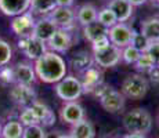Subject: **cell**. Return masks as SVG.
<instances>
[{
	"instance_id": "obj_1",
	"label": "cell",
	"mask_w": 159,
	"mask_h": 138,
	"mask_svg": "<svg viewBox=\"0 0 159 138\" xmlns=\"http://www.w3.org/2000/svg\"><path fill=\"white\" fill-rule=\"evenodd\" d=\"M36 76L46 84H56L66 76V62L58 53L47 50L33 64Z\"/></svg>"
},
{
	"instance_id": "obj_2",
	"label": "cell",
	"mask_w": 159,
	"mask_h": 138,
	"mask_svg": "<svg viewBox=\"0 0 159 138\" xmlns=\"http://www.w3.org/2000/svg\"><path fill=\"white\" fill-rule=\"evenodd\" d=\"M122 122H123V127L127 133L147 136L152 128V116L144 108H136L126 112Z\"/></svg>"
},
{
	"instance_id": "obj_3",
	"label": "cell",
	"mask_w": 159,
	"mask_h": 138,
	"mask_svg": "<svg viewBox=\"0 0 159 138\" xmlns=\"http://www.w3.org/2000/svg\"><path fill=\"white\" fill-rule=\"evenodd\" d=\"M149 90L148 80L141 75V73H131L127 75L122 80L120 84V93L125 97L131 98V100H141L147 96Z\"/></svg>"
},
{
	"instance_id": "obj_4",
	"label": "cell",
	"mask_w": 159,
	"mask_h": 138,
	"mask_svg": "<svg viewBox=\"0 0 159 138\" xmlns=\"http://www.w3.org/2000/svg\"><path fill=\"white\" fill-rule=\"evenodd\" d=\"M54 91H56L57 97L62 100L64 102H71V101H76L82 97L83 87H82V82L79 78L73 75H66L65 78L56 83Z\"/></svg>"
},
{
	"instance_id": "obj_5",
	"label": "cell",
	"mask_w": 159,
	"mask_h": 138,
	"mask_svg": "<svg viewBox=\"0 0 159 138\" xmlns=\"http://www.w3.org/2000/svg\"><path fill=\"white\" fill-rule=\"evenodd\" d=\"M97 97H98L101 106L109 113H118L125 108V102H126L125 98L126 97L111 86L104 84V87L98 91Z\"/></svg>"
},
{
	"instance_id": "obj_6",
	"label": "cell",
	"mask_w": 159,
	"mask_h": 138,
	"mask_svg": "<svg viewBox=\"0 0 159 138\" xmlns=\"http://www.w3.org/2000/svg\"><path fill=\"white\" fill-rule=\"evenodd\" d=\"M93 60L94 64L100 68L109 69L116 66L122 61V48L116 47L111 43L107 47L101 48V50L93 51Z\"/></svg>"
},
{
	"instance_id": "obj_7",
	"label": "cell",
	"mask_w": 159,
	"mask_h": 138,
	"mask_svg": "<svg viewBox=\"0 0 159 138\" xmlns=\"http://www.w3.org/2000/svg\"><path fill=\"white\" fill-rule=\"evenodd\" d=\"M82 87H83V93L86 94H93L97 97L98 91L104 87V80H102V73L97 66H90L84 72H82Z\"/></svg>"
},
{
	"instance_id": "obj_8",
	"label": "cell",
	"mask_w": 159,
	"mask_h": 138,
	"mask_svg": "<svg viewBox=\"0 0 159 138\" xmlns=\"http://www.w3.org/2000/svg\"><path fill=\"white\" fill-rule=\"evenodd\" d=\"M18 48L26 55L29 61L35 62L47 51V44L43 40H39V39L30 36V38H20Z\"/></svg>"
},
{
	"instance_id": "obj_9",
	"label": "cell",
	"mask_w": 159,
	"mask_h": 138,
	"mask_svg": "<svg viewBox=\"0 0 159 138\" xmlns=\"http://www.w3.org/2000/svg\"><path fill=\"white\" fill-rule=\"evenodd\" d=\"M36 20L35 15L30 11L13 17L10 24V28L13 30V33L18 36V38H30L33 35V28H35Z\"/></svg>"
},
{
	"instance_id": "obj_10",
	"label": "cell",
	"mask_w": 159,
	"mask_h": 138,
	"mask_svg": "<svg viewBox=\"0 0 159 138\" xmlns=\"http://www.w3.org/2000/svg\"><path fill=\"white\" fill-rule=\"evenodd\" d=\"M133 33L134 30L126 22H118L108 29V38H109V42L114 46L119 48H123L131 43Z\"/></svg>"
},
{
	"instance_id": "obj_11",
	"label": "cell",
	"mask_w": 159,
	"mask_h": 138,
	"mask_svg": "<svg viewBox=\"0 0 159 138\" xmlns=\"http://www.w3.org/2000/svg\"><path fill=\"white\" fill-rule=\"evenodd\" d=\"M8 94H10V98L13 100V102L22 106V108H28L38 100L36 98V91L33 90L32 86L18 84V83H14Z\"/></svg>"
},
{
	"instance_id": "obj_12",
	"label": "cell",
	"mask_w": 159,
	"mask_h": 138,
	"mask_svg": "<svg viewBox=\"0 0 159 138\" xmlns=\"http://www.w3.org/2000/svg\"><path fill=\"white\" fill-rule=\"evenodd\" d=\"M47 47L50 48V51L54 53H66L73 44V38L72 33H69L68 29H62V28H58L53 36L50 38V40L47 43Z\"/></svg>"
},
{
	"instance_id": "obj_13",
	"label": "cell",
	"mask_w": 159,
	"mask_h": 138,
	"mask_svg": "<svg viewBox=\"0 0 159 138\" xmlns=\"http://www.w3.org/2000/svg\"><path fill=\"white\" fill-rule=\"evenodd\" d=\"M14 72V82L18 84H25V86H33L38 79L32 64L29 62H17L13 66Z\"/></svg>"
},
{
	"instance_id": "obj_14",
	"label": "cell",
	"mask_w": 159,
	"mask_h": 138,
	"mask_svg": "<svg viewBox=\"0 0 159 138\" xmlns=\"http://www.w3.org/2000/svg\"><path fill=\"white\" fill-rule=\"evenodd\" d=\"M60 118L64 123L66 124H75L84 119V109L78 101H71V102H65L61 106L60 110Z\"/></svg>"
},
{
	"instance_id": "obj_15",
	"label": "cell",
	"mask_w": 159,
	"mask_h": 138,
	"mask_svg": "<svg viewBox=\"0 0 159 138\" xmlns=\"http://www.w3.org/2000/svg\"><path fill=\"white\" fill-rule=\"evenodd\" d=\"M48 17H50V20L53 21L58 28L68 29V30L73 26L75 20H76V15L71 7H60V6H57V7L48 14Z\"/></svg>"
},
{
	"instance_id": "obj_16",
	"label": "cell",
	"mask_w": 159,
	"mask_h": 138,
	"mask_svg": "<svg viewBox=\"0 0 159 138\" xmlns=\"http://www.w3.org/2000/svg\"><path fill=\"white\" fill-rule=\"evenodd\" d=\"M57 29H58V26L50 20V17H48V15H44V17L36 20L32 36L36 39H39V40H43L44 43H47L50 40L51 36L56 33Z\"/></svg>"
},
{
	"instance_id": "obj_17",
	"label": "cell",
	"mask_w": 159,
	"mask_h": 138,
	"mask_svg": "<svg viewBox=\"0 0 159 138\" xmlns=\"http://www.w3.org/2000/svg\"><path fill=\"white\" fill-rule=\"evenodd\" d=\"M30 8V0H0V11L7 17H17Z\"/></svg>"
},
{
	"instance_id": "obj_18",
	"label": "cell",
	"mask_w": 159,
	"mask_h": 138,
	"mask_svg": "<svg viewBox=\"0 0 159 138\" xmlns=\"http://www.w3.org/2000/svg\"><path fill=\"white\" fill-rule=\"evenodd\" d=\"M29 108L33 110V113L38 118L40 126H53L56 123V115H54V112L44 102L36 100Z\"/></svg>"
},
{
	"instance_id": "obj_19",
	"label": "cell",
	"mask_w": 159,
	"mask_h": 138,
	"mask_svg": "<svg viewBox=\"0 0 159 138\" xmlns=\"http://www.w3.org/2000/svg\"><path fill=\"white\" fill-rule=\"evenodd\" d=\"M107 7H109L114 11L118 22L129 21L131 15H133V10H134V7L129 3V0H111V2H108Z\"/></svg>"
},
{
	"instance_id": "obj_20",
	"label": "cell",
	"mask_w": 159,
	"mask_h": 138,
	"mask_svg": "<svg viewBox=\"0 0 159 138\" xmlns=\"http://www.w3.org/2000/svg\"><path fill=\"white\" fill-rule=\"evenodd\" d=\"M69 65H71L72 69L76 70V72H79V73L84 72L86 69H89L90 66L94 65L93 54H90L87 50L76 51L71 57V60H69Z\"/></svg>"
},
{
	"instance_id": "obj_21",
	"label": "cell",
	"mask_w": 159,
	"mask_h": 138,
	"mask_svg": "<svg viewBox=\"0 0 159 138\" xmlns=\"http://www.w3.org/2000/svg\"><path fill=\"white\" fill-rule=\"evenodd\" d=\"M83 36L87 42L93 43L104 36H108V28L104 26L98 21H94V22H90L83 26Z\"/></svg>"
},
{
	"instance_id": "obj_22",
	"label": "cell",
	"mask_w": 159,
	"mask_h": 138,
	"mask_svg": "<svg viewBox=\"0 0 159 138\" xmlns=\"http://www.w3.org/2000/svg\"><path fill=\"white\" fill-rule=\"evenodd\" d=\"M71 136L72 138H94L96 130H94L93 123L84 118L78 123L72 124Z\"/></svg>"
},
{
	"instance_id": "obj_23",
	"label": "cell",
	"mask_w": 159,
	"mask_h": 138,
	"mask_svg": "<svg viewBox=\"0 0 159 138\" xmlns=\"http://www.w3.org/2000/svg\"><path fill=\"white\" fill-rule=\"evenodd\" d=\"M97 15H98V10L94 4L91 3H86V4L80 6L78 8V13H76V20L82 26L87 25L90 22L97 21Z\"/></svg>"
},
{
	"instance_id": "obj_24",
	"label": "cell",
	"mask_w": 159,
	"mask_h": 138,
	"mask_svg": "<svg viewBox=\"0 0 159 138\" xmlns=\"http://www.w3.org/2000/svg\"><path fill=\"white\" fill-rule=\"evenodd\" d=\"M140 32L148 39L149 42H159V17H151L143 21Z\"/></svg>"
},
{
	"instance_id": "obj_25",
	"label": "cell",
	"mask_w": 159,
	"mask_h": 138,
	"mask_svg": "<svg viewBox=\"0 0 159 138\" xmlns=\"http://www.w3.org/2000/svg\"><path fill=\"white\" fill-rule=\"evenodd\" d=\"M57 0H30V13L33 15H48L57 7Z\"/></svg>"
},
{
	"instance_id": "obj_26",
	"label": "cell",
	"mask_w": 159,
	"mask_h": 138,
	"mask_svg": "<svg viewBox=\"0 0 159 138\" xmlns=\"http://www.w3.org/2000/svg\"><path fill=\"white\" fill-rule=\"evenodd\" d=\"M24 126L20 120H10L2 127V136L0 138H22Z\"/></svg>"
},
{
	"instance_id": "obj_27",
	"label": "cell",
	"mask_w": 159,
	"mask_h": 138,
	"mask_svg": "<svg viewBox=\"0 0 159 138\" xmlns=\"http://www.w3.org/2000/svg\"><path fill=\"white\" fill-rule=\"evenodd\" d=\"M97 21L101 22L104 26H107L109 29L111 26H114L115 24H118V20H116V15L114 14V11L109 7H104L98 11V15H97Z\"/></svg>"
},
{
	"instance_id": "obj_28",
	"label": "cell",
	"mask_w": 159,
	"mask_h": 138,
	"mask_svg": "<svg viewBox=\"0 0 159 138\" xmlns=\"http://www.w3.org/2000/svg\"><path fill=\"white\" fill-rule=\"evenodd\" d=\"M141 51H139L133 44H129L122 48V61L127 65H134L136 61L140 58Z\"/></svg>"
},
{
	"instance_id": "obj_29",
	"label": "cell",
	"mask_w": 159,
	"mask_h": 138,
	"mask_svg": "<svg viewBox=\"0 0 159 138\" xmlns=\"http://www.w3.org/2000/svg\"><path fill=\"white\" fill-rule=\"evenodd\" d=\"M155 66H157V64L154 62V60H152L151 57H149L148 54L145 53H141V55H140V58L136 61V64H134V68H136L137 70H140V72H149L151 69H154Z\"/></svg>"
},
{
	"instance_id": "obj_30",
	"label": "cell",
	"mask_w": 159,
	"mask_h": 138,
	"mask_svg": "<svg viewBox=\"0 0 159 138\" xmlns=\"http://www.w3.org/2000/svg\"><path fill=\"white\" fill-rule=\"evenodd\" d=\"M13 58V48L6 40L0 39V66L8 65Z\"/></svg>"
},
{
	"instance_id": "obj_31",
	"label": "cell",
	"mask_w": 159,
	"mask_h": 138,
	"mask_svg": "<svg viewBox=\"0 0 159 138\" xmlns=\"http://www.w3.org/2000/svg\"><path fill=\"white\" fill-rule=\"evenodd\" d=\"M22 138H46V131L43 126L32 124L28 126V127H24Z\"/></svg>"
},
{
	"instance_id": "obj_32",
	"label": "cell",
	"mask_w": 159,
	"mask_h": 138,
	"mask_svg": "<svg viewBox=\"0 0 159 138\" xmlns=\"http://www.w3.org/2000/svg\"><path fill=\"white\" fill-rule=\"evenodd\" d=\"M20 123L24 126V127H28V126H32V124H39V120L38 118L35 116V113H33V110L29 108H24L22 112L20 113Z\"/></svg>"
},
{
	"instance_id": "obj_33",
	"label": "cell",
	"mask_w": 159,
	"mask_h": 138,
	"mask_svg": "<svg viewBox=\"0 0 159 138\" xmlns=\"http://www.w3.org/2000/svg\"><path fill=\"white\" fill-rule=\"evenodd\" d=\"M149 43H151V42H149L141 32H134L133 33V39H131L130 44H133L139 51L144 53V51H147V48H148Z\"/></svg>"
},
{
	"instance_id": "obj_34",
	"label": "cell",
	"mask_w": 159,
	"mask_h": 138,
	"mask_svg": "<svg viewBox=\"0 0 159 138\" xmlns=\"http://www.w3.org/2000/svg\"><path fill=\"white\" fill-rule=\"evenodd\" d=\"M0 83L3 84H14V72L13 66H0Z\"/></svg>"
},
{
	"instance_id": "obj_35",
	"label": "cell",
	"mask_w": 159,
	"mask_h": 138,
	"mask_svg": "<svg viewBox=\"0 0 159 138\" xmlns=\"http://www.w3.org/2000/svg\"><path fill=\"white\" fill-rule=\"evenodd\" d=\"M145 53L148 54L149 57L154 60V62L158 65V64H159V42L149 43V46H148V48H147Z\"/></svg>"
},
{
	"instance_id": "obj_36",
	"label": "cell",
	"mask_w": 159,
	"mask_h": 138,
	"mask_svg": "<svg viewBox=\"0 0 159 138\" xmlns=\"http://www.w3.org/2000/svg\"><path fill=\"white\" fill-rule=\"evenodd\" d=\"M108 44H111V42H109V38H108V36H104V38H101V39H98V40H96V42L91 43V48H93V51L101 50V48L107 47Z\"/></svg>"
},
{
	"instance_id": "obj_37",
	"label": "cell",
	"mask_w": 159,
	"mask_h": 138,
	"mask_svg": "<svg viewBox=\"0 0 159 138\" xmlns=\"http://www.w3.org/2000/svg\"><path fill=\"white\" fill-rule=\"evenodd\" d=\"M149 78H151V82L154 83V84H159V68L158 66H155L154 69H151L149 70Z\"/></svg>"
},
{
	"instance_id": "obj_38",
	"label": "cell",
	"mask_w": 159,
	"mask_h": 138,
	"mask_svg": "<svg viewBox=\"0 0 159 138\" xmlns=\"http://www.w3.org/2000/svg\"><path fill=\"white\" fill-rule=\"evenodd\" d=\"M75 0H57V4L60 7H72Z\"/></svg>"
},
{
	"instance_id": "obj_39",
	"label": "cell",
	"mask_w": 159,
	"mask_h": 138,
	"mask_svg": "<svg viewBox=\"0 0 159 138\" xmlns=\"http://www.w3.org/2000/svg\"><path fill=\"white\" fill-rule=\"evenodd\" d=\"M148 2V0H129V3L133 7H139V6H143V4H145V3Z\"/></svg>"
},
{
	"instance_id": "obj_40",
	"label": "cell",
	"mask_w": 159,
	"mask_h": 138,
	"mask_svg": "<svg viewBox=\"0 0 159 138\" xmlns=\"http://www.w3.org/2000/svg\"><path fill=\"white\" fill-rule=\"evenodd\" d=\"M122 138H147L144 134H134V133H127L125 134Z\"/></svg>"
},
{
	"instance_id": "obj_41",
	"label": "cell",
	"mask_w": 159,
	"mask_h": 138,
	"mask_svg": "<svg viewBox=\"0 0 159 138\" xmlns=\"http://www.w3.org/2000/svg\"><path fill=\"white\" fill-rule=\"evenodd\" d=\"M56 138H72L71 134H60V136H57Z\"/></svg>"
},
{
	"instance_id": "obj_42",
	"label": "cell",
	"mask_w": 159,
	"mask_h": 138,
	"mask_svg": "<svg viewBox=\"0 0 159 138\" xmlns=\"http://www.w3.org/2000/svg\"><path fill=\"white\" fill-rule=\"evenodd\" d=\"M2 127L3 126H2V123H0V136H2Z\"/></svg>"
},
{
	"instance_id": "obj_43",
	"label": "cell",
	"mask_w": 159,
	"mask_h": 138,
	"mask_svg": "<svg viewBox=\"0 0 159 138\" xmlns=\"http://www.w3.org/2000/svg\"><path fill=\"white\" fill-rule=\"evenodd\" d=\"M157 66H158V68H159V64H158V65H157Z\"/></svg>"
},
{
	"instance_id": "obj_44",
	"label": "cell",
	"mask_w": 159,
	"mask_h": 138,
	"mask_svg": "<svg viewBox=\"0 0 159 138\" xmlns=\"http://www.w3.org/2000/svg\"><path fill=\"white\" fill-rule=\"evenodd\" d=\"M107 2H111V0H107Z\"/></svg>"
},
{
	"instance_id": "obj_45",
	"label": "cell",
	"mask_w": 159,
	"mask_h": 138,
	"mask_svg": "<svg viewBox=\"0 0 159 138\" xmlns=\"http://www.w3.org/2000/svg\"><path fill=\"white\" fill-rule=\"evenodd\" d=\"M157 2H158V3H159V0H157Z\"/></svg>"
}]
</instances>
